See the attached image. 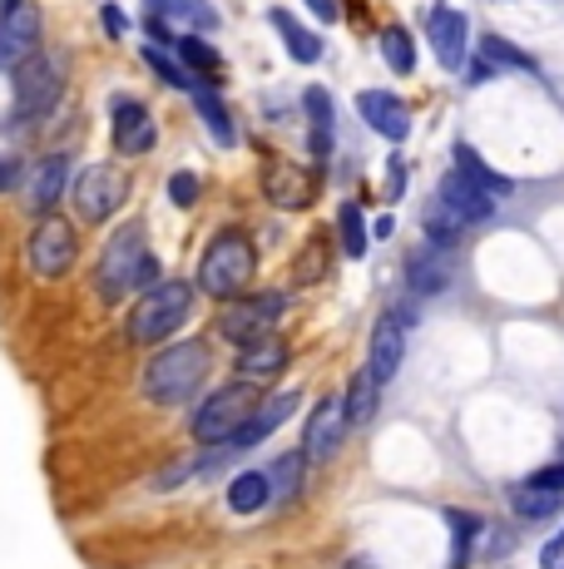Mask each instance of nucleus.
I'll use <instances>...</instances> for the list:
<instances>
[{"label":"nucleus","mask_w":564,"mask_h":569,"mask_svg":"<svg viewBox=\"0 0 564 569\" xmlns=\"http://www.w3.org/2000/svg\"><path fill=\"white\" fill-rule=\"evenodd\" d=\"M159 282V262L149 253V238L139 223H124L110 233V243H104L100 253V268H94V288H100L104 302H124L129 292L139 288H154Z\"/></svg>","instance_id":"1"},{"label":"nucleus","mask_w":564,"mask_h":569,"mask_svg":"<svg viewBox=\"0 0 564 569\" xmlns=\"http://www.w3.org/2000/svg\"><path fill=\"white\" fill-rule=\"evenodd\" d=\"M209 367H213V352L209 342H169L149 357L144 367V397L154 407H179L189 401L193 391L209 381Z\"/></svg>","instance_id":"2"},{"label":"nucleus","mask_w":564,"mask_h":569,"mask_svg":"<svg viewBox=\"0 0 564 569\" xmlns=\"http://www.w3.org/2000/svg\"><path fill=\"white\" fill-rule=\"evenodd\" d=\"M253 262H258L253 238H248L243 228H219L199 258V288L209 292V298H233V292H243V282L253 278Z\"/></svg>","instance_id":"3"},{"label":"nucleus","mask_w":564,"mask_h":569,"mask_svg":"<svg viewBox=\"0 0 564 569\" xmlns=\"http://www.w3.org/2000/svg\"><path fill=\"white\" fill-rule=\"evenodd\" d=\"M193 312V282L183 278H159L129 312V337L134 342H169Z\"/></svg>","instance_id":"4"},{"label":"nucleus","mask_w":564,"mask_h":569,"mask_svg":"<svg viewBox=\"0 0 564 569\" xmlns=\"http://www.w3.org/2000/svg\"><path fill=\"white\" fill-rule=\"evenodd\" d=\"M258 401H263V397H258L253 381H228V387H219L213 397H203V407L193 411V421H189L193 441H203V446H228L238 431H243V421L253 416Z\"/></svg>","instance_id":"5"},{"label":"nucleus","mask_w":564,"mask_h":569,"mask_svg":"<svg viewBox=\"0 0 564 569\" xmlns=\"http://www.w3.org/2000/svg\"><path fill=\"white\" fill-rule=\"evenodd\" d=\"M64 80H70V70H64V54L60 50H46V54H30V60L16 64V114L30 119V114H46V109L60 104L64 94Z\"/></svg>","instance_id":"6"},{"label":"nucleus","mask_w":564,"mask_h":569,"mask_svg":"<svg viewBox=\"0 0 564 569\" xmlns=\"http://www.w3.org/2000/svg\"><path fill=\"white\" fill-rule=\"evenodd\" d=\"M70 199H74V213L84 223H104L114 218L129 199V179L114 169V163H84L80 173L70 179Z\"/></svg>","instance_id":"7"},{"label":"nucleus","mask_w":564,"mask_h":569,"mask_svg":"<svg viewBox=\"0 0 564 569\" xmlns=\"http://www.w3.org/2000/svg\"><path fill=\"white\" fill-rule=\"evenodd\" d=\"M74 258H80V238H74V223H64V218L46 213L36 223V233H30L26 243V262L36 278H64V272L74 268Z\"/></svg>","instance_id":"8"},{"label":"nucleus","mask_w":564,"mask_h":569,"mask_svg":"<svg viewBox=\"0 0 564 569\" xmlns=\"http://www.w3.org/2000/svg\"><path fill=\"white\" fill-rule=\"evenodd\" d=\"M288 312V298L282 292H258V298H243V302H228L219 312V337L233 347H248L258 337L273 332V322Z\"/></svg>","instance_id":"9"},{"label":"nucleus","mask_w":564,"mask_h":569,"mask_svg":"<svg viewBox=\"0 0 564 569\" xmlns=\"http://www.w3.org/2000/svg\"><path fill=\"white\" fill-rule=\"evenodd\" d=\"M342 436H346L342 397H322L318 407H312L308 426H302V461H308V466H328L332 456H338Z\"/></svg>","instance_id":"10"},{"label":"nucleus","mask_w":564,"mask_h":569,"mask_svg":"<svg viewBox=\"0 0 564 569\" xmlns=\"http://www.w3.org/2000/svg\"><path fill=\"white\" fill-rule=\"evenodd\" d=\"M401 357H406V327H401V317H396V312L376 317V327H372V347H366V377L376 381V391L392 387V381H396Z\"/></svg>","instance_id":"11"},{"label":"nucleus","mask_w":564,"mask_h":569,"mask_svg":"<svg viewBox=\"0 0 564 569\" xmlns=\"http://www.w3.org/2000/svg\"><path fill=\"white\" fill-rule=\"evenodd\" d=\"M436 203L446 208V213H451L461 228H471V223H491V218H495V199H491V193H481L471 179H461L455 169L446 173V179H441Z\"/></svg>","instance_id":"12"},{"label":"nucleus","mask_w":564,"mask_h":569,"mask_svg":"<svg viewBox=\"0 0 564 569\" xmlns=\"http://www.w3.org/2000/svg\"><path fill=\"white\" fill-rule=\"evenodd\" d=\"M110 119H114V149L119 154H149V149H154V119H149V109L139 104L134 94H114Z\"/></svg>","instance_id":"13"},{"label":"nucleus","mask_w":564,"mask_h":569,"mask_svg":"<svg viewBox=\"0 0 564 569\" xmlns=\"http://www.w3.org/2000/svg\"><path fill=\"white\" fill-rule=\"evenodd\" d=\"M292 411H298V391H273V397H263V401L253 407V416L243 421V431L228 441V451H253V446L268 441V436H273Z\"/></svg>","instance_id":"14"},{"label":"nucleus","mask_w":564,"mask_h":569,"mask_svg":"<svg viewBox=\"0 0 564 569\" xmlns=\"http://www.w3.org/2000/svg\"><path fill=\"white\" fill-rule=\"evenodd\" d=\"M356 114H362V124H372L382 139H392V144H401V139L411 134V109L401 104L392 90H362L356 94Z\"/></svg>","instance_id":"15"},{"label":"nucleus","mask_w":564,"mask_h":569,"mask_svg":"<svg viewBox=\"0 0 564 569\" xmlns=\"http://www.w3.org/2000/svg\"><path fill=\"white\" fill-rule=\"evenodd\" d=\"M465 40H471V20L451 6L431 10V50H436L441 70H465Z\"/></svg>","instance_id":"16"},{"label":"nucleus","mask_w":564,"mask_h":569,"mask_svg":"<svg viewBox=\"0 0 564 569\" xmlns=\"http://www.w3.org/2000/svg\"><path fill=\"white\" fill-rule=\"evenodd\" d=\"M40 46V10L36 6H20L10 16H0V70H16L20 60H30Z\"/></svg>","instance_id":"17"},{"label":"nucleus","mask_w":564,"mask_h":569,"mask_svg":"<svg viewBox=\"0 0 564 569\" xmlns=\"http://www.w3.org/2000/svg\"><path fill=\"white\" fill-rule=\"evenodd\" d=\"M149 26H159L164 36H169V26L219 30V6L213 0H149Z\"/></svg>","instance_id":"18"},{"label":"nucleus","mask_w":564,"mask_h":569,"mask_svg":"<svg viewBox=\"0 0 564 569\" xmlns=\"http://www.w3.org/2000/svg\"><path fill=\"white\" fill-rule=\"evenodd\" d=\"M451 288V268L436 248H411L406 253V292L411 298H441Z\"/></svg>","instance_id":"19"},{"label":"nucleus","mask_w":564,"mask_h":569,"mask_svg":"<svg viewBox=\"0 0 564 569\" xmlns=\"http://www.w3.org/2000/svg\"><path fill=\"white\" fill-rule=\"evenodd\" d=\"M263 189H268V199H273L278 208H288V213H298V208H308L312 199H318V183H312V173L298 169V163H273Z\"/></svg>","instance_id":"20"},{"label":"nucleus","mask_w":564,"mask_h":569,"mask_svg":"<svg viewBox=\"0 0 564 569\" xmlns=\"http://www.w3.org/2000/svg\"><path fill=\"white\" fill-rule=\"evenodd\" d=\"M70 179H74L70 154H50V159L36 169V179H30V208H36V213L46 218L50 208H56L64 193H70Z\"/></svg>","instance_id":"21"},{"label":"nucleus","mask_w":564,"mask_h":569,"mask_svg":"<svg viewBox=\"0 0 564 569\" xmlns=\"http://www.w3.org/2000/svg\"><path fill=\"white\" fill-rule=\"evenodd\" d=\"M268 26L278 30V40H282V46H288V54H292V60H298V64H312V60H318V54H322V36H318V30H308V26H302V20L292 16V10L273 6V10H268Z\"/></svg>","instance_id":"22"},{"label":"nucleus","mask_w":564,"mask_h":569,"mask_svg":"<svg viewBox=\"0 0 564 569\" xmlns=\"http://www.w3.org/2000/svg\"><path fill=\"white\" fill-rule=\"evenodd\" d=\"M288 367V342L282 337H258V342H248V347H238V377H253V381H263V377H278V371Z\"/></svg>","instance_id":"23"},{"label":"nucleus","mask_w":564,"mask_h":569,"mask_svg":"<svg viewBox=\"0 0 564 569\" xmlns=\"http://www.w3.org/2000/svg\"><path fill=\"white\" fill-rule=\"evenodd\" d=\"M455 173H461V179H471L475 189L491 193V199H505V193H515V183H510L501 169H491V163L475 154L471 144H455Z\"/></svg>","instance_id":"24"},{"label":"nucleus","mask_w":564,"mask_h":569,"mask_svg":"<svg viewBox=\"0 0 564 569\" xmlns=\"http://www.w3.org/2000/svg\"><path fill=\"white\" fill-rule=\"evenodd\" d=\"M475 60L491 64L495 74H505V70H530V74H535V70H540L535 54L520 50V46H510L505 36H481V46H475Z\"/></svg>","instance_id":"25"},{"label":"nucleus","mask_w":564,"mask_h":569,"mask_svg":"<svg viewBox=\"0 0 564 569\" xmlns=\"http://www.w3.org/2000/svg\"><path fill=\"white\" fill-rule=\"evenodd\" d=\"M268 500H273V490H268V470H243V476L228 486V510H233V516H258Z\"/></svg>","instance_id":"26"},{"label":"nucleus","mask_w":564,"mask_h":569,"mask_svg":"<svg viewBox=\"0 0 564 569\" xmlns=\"http://www.w3.org/2000/svg\"><path fill=\"white\" fill-rule=\"evenodd\" d=\"M302 104H308V124H312V154L328 159L332 154V94L312 84V90L302 94Z\"/></svg>","instance_id":"27"},{"label":"nucleus","mask_w":564,"mask_h":569,"mask_svg":"<svg viewBox=\"0 0 564 569\" xmlns=\"http://www.w3.org/2000/svg\"><path fill=\"white\" fill-rule=\"evenodd\" d=\"M376 411V381L366 377V371H356L352 381H346V397H342V421L346 431H356V426H366Z\"/></svg>","instance_id":"28"},{"label":"nucleus","mask_w":564,"mask_h":569,"mask_svg":"<svg viewBox=\"0 0 564 569\" xmlns=\"http://www.w3.org/2000/svg\"><path fill=\"white\" fill-rule=\"evenodd\" d=\"M446 525H451V569H465V560H471V545L481 540L485 520L481 516H465V510H446Z\"/></svg>","instance_id":"29"},{"label":"nucleus","mask_w":564,"mask_h":569,"mask_svg":"<svg viewBox=\"0 0 564 569\" xmlns=\"http://www.w3.org/2000/svg\"><path fill=\"white\" fill-rule=\"evenodd\" d=\"M338 233H342V253L362 262V258H366V248H372V233H366L362 203H342V208H338Z\"/></svg>","instance_id":"30"},{"label":"nucleus","mask_w":564,"mask_h":569,"mask_svg":"<svg viewBox=\"0 0 564 569\" xmlns=\"http://www.w3.org/2000/svg\"><path fill=\"white\" fill-rule=\"evenodd\" d=\"M510 506H515L520 520H550L564 510V496H555V490H530V486H515L510 490Z\"/></svg>","instance_id":"31"},{"label":"nucleus","mask_w":564,"mask_h":569,"mask_svg":"<svg viewBox=\"0 0 564 569\" xmlns=\"http://www.w3.org/2000/svg\"><path fill=\"white\" fill-rule=\"evenodd\" d=\"M302 451H288V456H278L273 470H268V490H273V500H298V490H302Z\"/></svg>","instance_id":"32"},{"label":"nucleus","mask_w":564,"mask_h":569,"mask_svg":"<svg viewBox=\"0 0 564 569\" xmlns=\"http://www.w3.org/2000/svg\"><path fill=\"white\" fill-rule=\"evenodd\" d=\"M382 60H386V70L411 74L416 70V40H411L401 26H386L382 30Z\"/></svg>","instance_id":"33"},{"label":"nucleus","mask_w":564,"mask_h":569,"mask_svg":"<svg viewBox=\"0 0 564 569\" xmlns=\"http://www.w3.org/2000/svg\"><path fill=\"white\" fill-rule=\"evenodd\" d=\"M193 109H199V119L213 129V139H219V144H233V119H228V109H223L219 94L199 90V94H193Z\"/></svg>","instance_id":"34"},{"label":"nucleus","mask_w":564,"mask_h":569,"mask_svg":"<svg viewBox=\"0 0 564 569\" xmlns=\"http://www.w3.org/2000/svg\"><path fill=\"white\" fill-rule=\"evenodd\" d=\"M144 64H149V70H154L164 84H173V90H189V84H193V80H189V70H183V64H173V60H169V50H164V46H154V40L144 46Z\"/></svg>","instance_id":"35"},{"label":"nucleus","mask_w":564,"mask_h":569,"mask_svg":"<svg viewBox=\"0 0 564 569\" xmlns=\"http://www.w3.org/2000/svg\"><path fill=\"white\" fill-rule=\"evenodd\" d=\"M179 54H183V64H193V70H203V74H219L223 70V54L213 50V46H203L199 36L179 40Z\"/></svg>","instance_id":"36"},{"label":"nucleus","mask_w":564,"mask_h":569,"mask_svg":"<svg viewBox=\"0 0 564 569\" xmlns=\"http://www.w3.org/2000/svg\"><path fill=\"white\" fill-rule=\"evenodd\" d=\"M426 238H431L436 248H451L455 238H461V223H455V218H451L441 203H431V208H426Z\"/></svg>","instance_id":"37"},{"label":"nucleus","mask_w":564,"mask_h":569,"mask_svg":"<svg viewBox=\"0 0 564 569\" xmlns=\"http://www.w3.org/2000/svg\"><path fill=\"white\" fill-rule=\"evenodd\" d=\"M169 199L179 203V208H193V203H199V179H193L189 169H179V173L169 179Z\"/></svg>","instance_id":"38"},{"label":"nucleus","mask_w":564,"mask_h":569,"mask_svg":"<svg viewBox=\"0 0 564 569\" xmlns=\"http://www.w3.org/2000/svg\"><path fill=\"white\" fill-rule=\"evenodd\" d=\"M530 490H555V496H564V461H555V466H540L535 476L525 480Z\"/></svg>","instance_id":"39"},{"label":"nucleus","mask_w":564,"mask_h":569,"mask_svg":"<svg viewBox=\"0 0 564 569\" xmlns=\"http://www.w3.org/2000/svg\"><path fill=\"white\" fill-rule=\"evenodd\" d=\"M100 20H104V36H110V40H124V36H129V16H124L119 6H104Z\"/></svg>","instance_id":"40"},{"label":"nucleus","mask_w":564,"mask_h":569,"mask_svg":"<svg viewBox=\"0 0 564 569\" xmlns=\"http://www.w3.org/2000/svg\"><path fill=\"white\" fill-rule=\"evenodd\" d=\"M308 10L322 20V26H338V16H342V0H308Z\"/></svg>","instance_id":"41"},{"label":"nucleus","mask_w":564,"mask_h":569,"mask_svg":"<svg viewBox=\"0 0 564 569\" xmlns=\"http://www.w3.org/2000/svg\"><path fill=\"white\" fill-rule=\"evenodd\" d=\"M20 183V169H16V159H0V193H10Z\"/></svg>","instance_id":"42"},{"label":"nucleus","mask_w":564,"mask_h":569,"mask_svg":"<svg viewBox=\"0 0 564 569\" xmlns=\"http://www.w3.org/2000/svg\"><path fill=\"white\" fill-rule=\"evenodd\" d=\"M26 0H0V16H10V10H20Z\"/></svg>","instance_id":"43"},{"label":"nucleus","mask_w":564,"mask_h":569,"mask_svg":"<svg viewBox=\"0 0 564 569\" xmlns=\"http://www.w3.org/2000/svg\"><path fill=\"white\" fill-rule=\"evenodd\" d=\"M346 569H376L372 560H346Z\"/></svg>","instance_id":"44"},{"label":"nucleus","mask_w":564,"mask_h":569,"mask_svg":"<svg viewBox=\"0 0 564 569\" xmlns=\"http://www.w3.org/2000/svg\"><path fill=\"white\" fill-rule=\"evenodd\" d=\"M560 461H564V441H560Z\"/></svg>","instance_id":"45"}]
</instances>
